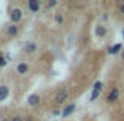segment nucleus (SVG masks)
<instances>
[{
    "mask_svg": "<svg viewBox=\"0 0 124 121\" xmlns=\"http://www.w3.org/2000/svg\"><path fill=\"white\" fill-rule=\"evenodd\" d=\"M68 99H69V90H68L66 87H63V88H60V90L55 93V96H54V102H55V105H66L68 104Z\"/></svg>",
    "mask_w": 124,
    "mask_h": 121,
    "instance_id": "nucleus-1",
    "label": "nucleus"
},
{
    "mask_svg": "<svg viewBox=\"0 0 124 121\" xmlns=\"http://www.w3.org/2000/svg\"><path fill=\"white\" fill-rule=\"evenodd\" d=\"M22 17H24V13H22V9L19 8V6H14V8H11V11H9V21H11V24H21Z\"/></svg>",
    "mask_w": 124,
    "mask_h": 121,
    "instance_id": "nucleus-2",
    "label": "nucleus"
},
{
    "mask_svg": "<svg viewBox=\"0 0 124 121\" xmlns=\"http://www.w3.org/2000/svg\"><path fill=\"white\" fill-rule=\"evenodd\" d=\"M102 88H104V83H102V80H97V82H94V85H93V90H91V94H90V101H91V102H94V101H96L97 97L101 96V93H102Z\"/></svg>",
    "mask_w": 124,
    "mask_h": 121,
    "instance_id": "nucleus-3",
    "label": "nucleus"
},
{
    "mask_svg": "<svg viewBox=\"0 0 124 121\" xmlns=\"http://www.w3.org/2000/svg\"><path fill=\"white\" fill-rule=\"evenodd\" d=\"M119 99V88H112V90L108 91V94H107V97H105V101L108 104H113V102H116V101Z\"/></svg>",
    "mask_w": 124,
    "mask_h": 121,
    "instance_id": "nucleus-4",
    "label": "nucleus"
},
{
    "mask_svg": "<svg viewBox=\"0 0 124 121\" xmlns=\"http://www.w3.org/2000/svg\"><path fill=\"white\" fill-rule=\"evenodd\" d=\"M74 112H76V104L74 102H68L66 105L63 107V110H61V116H63V118H68V116L72 115Z\"/></svg>",
    "mask_w": 124,
    "mask_h": 121,
    "instance_id": "nucleus-5",
    "label": "nucleus"
},
{
    "mask_svg": "<svg viewBox=\"0 0 124 121\" xmlns=\"http://www.w3.org/2000/svg\"><path fill=\"white\" fill-rule=\"evenodd\" d=\"M38 50V42L36 41H27V42H25V44H24V52H27V54H35V52H36Z\"/></svg>",
    "mask_w": 124,
    "mask_h": 121,
    "instance_id": "nucleus-6",
    "label": "nucleus"
},
{
    "mask_svg": "<svg viewBox=\"0 0 124 121\" xmlns=\"http://www.w3.org/2000/svg\"><path fill=\"white\" fill-rule=\"evenodd\" d=\"M28 71H30V66H28V63H25V61H21V63H17V66H16V73H17L19 76H27Z\"/></svg>",
    "mask_w": 124,
    "mask_h": 121,
    "instance_id": "nucleus-7",
    "label": "nucleus"
},
{
    "mask_svg": "<svg viewBox=\"0 0 124 121\" xmlns=\"http://www.w3.org/2000/svg\"><path fill=\"white\" fill-rule=\"evenodd\" d=\"M39 8H41V2H38V0H28L27 2V9L30 13H39Z\"/></svg>",
    "mask_w": 124,
    "mask_h": 121,
    "instance_id": "nucleus-8",
    "label": "nucleus"
},
{
    "mask_svg": "<svg viewBox=\"0 0 124 121\" xmlns=\"http://www.w3.org/2000/svg\"><path fill=\"white\" fill-rule=\"evenodd\" d=\"M123 44L121 42H115V44H112V46H108V49H107V54L108 55H118L119 52L123 50Z\"/></svg>",
    "mask_w": 124,
    "mask_h": 121,
    "instance_id": "nucleus-9",
    "label": "nucleus"
},
{
    "mask_svg": "<svg viewBox=\"0 0 124 121\" xmlns=\"http://www.w3.org/2000/svg\"><path fill=\"white\" fill-rule=\"evenodd\" d=\"M39 101H41V97H39V94H38V93H31L30 96L27 97V104H28L30 107L39 105Z\"/></svg>",
    "mask_w": 124,
    "mask_h": 121,
    "instance_id": "nucleus-10",
    "label": "nucleus"
},
{
    "mask_svg": "<svg viewBox=\"0 0 124 121\" xmlns=\"http://www.w3.org/2000/svg\"><path fill=\"white\" fill-rule=\"evenodd\" d=\"M107 33H108V30H107L105 25H96V28H94V35H96L97 38H105Z\"/></svg>",
    "mask_w": 124,
    "mask_h": 121,
    "instance_id": "nucleus-11",
    "label": "nucleus"
},
{
    "mask_svg": "<svg viewBox=\"0 0 124 121\" xmlns=\"http://www.w3.org/2000/svg\"><path fill=\"white\" fill-rule=\"evenodd\" d=\"M6 35H8L9 38L17 36V35H19V25H16V24L8 25V27H6Z\"/></svg>",
    "mask_w": 124,
    "mask_h": 121,
    "instance_id": "nucleus-12",
    "label": "nucleus"
},
{
    "mask_svg": "<svg viewBox=\"0 0 124 121\" xmlns=\"http://www.w3.org/2000/svg\"><path fill=\"white\" fill-rule=\"evenodd\" d=\"M8 96H9V87H6V85H0V102L6 101Z\"/></svg>",
    "mask_w": 124,
    "mask_h": 121,
    "instance_id": "nucleus-13",
    "label": "nucleus"
},
{
    "mask_svg": "<svg viewBox=\"0 0 124 121\" xmlns=\"http://www.w3.org/2000/svg\"><path fill=\"white\" fill-rule=\"evenodd\" d=\"M55 22H57V25H61L64 22V14L63 13H57V14H55Z\"/></svg>",
    "mask_w": 124,
    "mask_h": 121,
    "instance_id": "nucleus-14",
    "label": "nucleus"
},
{
    "mask_svg": "<svg viewBox=\"0 0 124 121\" xmlns=\"http://www.w3.org/2000/svg\"><path fill=\"white\" fill-rule=\"evenodd\" d=\"M6 65H8V60H6L3 55H0V68H5Z\"/></svg>",
    "mask_w": 124,
    "mask_h": 121,
    "instance_id": "nucleus-15",
    "label": "nucleus"
},
{
    "mask_svg": "<svg viewBox=\"0 0 124 121\" xmlns=\"http://www.w3.org/2000/svg\"><path fill=\"white\" fill-rule=\"evenodd\" d=\"M57 5H58L57 0H49V2H47V8H55Z\"/></svg>",
    "mask_w": 124,
    "mask_h": 121,
    "instance_id": "nucleus-16",
    "label": "nucleus"
},
{
    "mask_svg": "<svg viewBox=\"0 0 124 121\" xmlns=\"http://www.w3.org/2000/svg\"><path fill=\"white\" fill-rule=\"evenodd\" d=\"M11 121H25L24 118H22V116H19V115H16V116H13L11 118Z\"/></svg>",
    "mask_w": 124,
    "mask_h": 121,
    "instance_id": "nucleus-17",
    "label": "nucleus"
},
{
    "mask_svg": "<svg viewBox=\"0 0 124 121\" xmlns=\"http://www.w3.org/2000/svg\"><path fill=\"white\" fill-rule=\"evenodd\" d=\"M102 21H104V22L108 21V13H104V14H102Z\"/></svg>",
    "mask_w": 124,
    "mask_h": 121,
    "instance_id": "nucleus-18",
    "label": "nucleus"
},
{
    "mask_svg": "<svg viewBox=\"0 0 124 121\" xmlns=\"http://www.w3.org/2000/svg\"><path fill=\"white\" fill-rule=\"evenodd\" d=\"M52 115H54V116H58V115H61V112L55 109V110H52Z\"/></svg>",
    "mask_w": 124,
    "mask_h": 121,
    "instance_id": "nucleus-19",
    "label": "nucleus"
},
{
    "mask_svg": "<svg viewBox=\"0 0 124 121\" xmlns=\"http://www.w3.org/2000/svg\"><path fill=\"white\" fill-rule=\"evenodd\" d=\"M119 13L124 16V3H121V5H119Z\"/></svg>",
    "mask_w": 124,
    "mask_h": 121,
    "instance_id": "nucleus-20",
    "label": "nucleus"
},
{
    "mask_svg": "<svg viewBox=\"0 0 124 121\" xmlns=\"http://www.w3.org/2000/svg\"><path fill=\"white\" fill-rule=\"evenodd\" d=\"M121 57L124 58V49H123V52H121Z\"/></svg>",
    "mask_w": 124,
    "mask_h": 121,
    "instance_id": "nucleus-21",
    "label": "nucleus"
},
{
    "mask_svg": "<svg viewBox=\"0 0 124 121\" xmlns=\"http://www.w3.org/2000/svg\"><path fill=\"white\" fill-rule=\"evenodd\" d=\"M123 40H124V28H123Z\"/></svg>",
    "mask_w": 124,
    "mask_h": 121,
    "instance_id": "nucleus-22",
    "label": "nucleus"
},
{
    "mask_svg": "<svg viewBox=\"0 0 124 121\" xmlns=\"http://www.w3.org/2000/svg\"><path fill=\"white\" fill-rule=\"evenodd\" d=\"M2 121H11V120H2Z\"/></svg>",
    "mask_w": 124,
    "mask_h": 121,
    "instance_id": "nucleus-23",
    "label": "nucleus"
}]
</instances>
